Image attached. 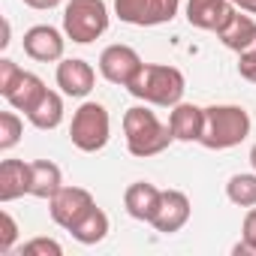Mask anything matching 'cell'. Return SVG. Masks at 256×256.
Listing matches in <instances>:
<instances>
[{
	"instance_id": "1",
	"label": "cell",
	"mask_w": 256,
	"mask_h": 256,
	"mask_svg": "<svg viewBox=\"0 0 256 256\" xmlns=\"http://www.w3.org/2000/svg\"><path fill=\"white\" fill-rule=\"evenodd\" d=\"M124 139H126V151H130L133 157H139V160L157 157L175 142L172 126L163 124L148 108V102L126 108V114H124Z\"/></svg>"
},
{
	"instance_id": "2",
	"label": "cell",
	"mask_w": 256,
	"mask_h": 256,
	"mask_svg": "<svg viewBox=\"0 0 256 256\" xmlns=\"http://www.w3.org/2000/svg\"><path fill=\"white\" fill-rule=\"evenodd\" d=\"M136 100L148 102V106H160V108H172L178 102H184V90H187V78L178 66H166V64H145L139 70V76L126 84Z\"/></svg>"
},
{
	"instance_id": "3",
	"label": "cell",
	"mask_w": 256,
	"mask_h": 256,
	"mask_svg": "<svg viewBox=\"0 0 256 256\" xmlns=\"http://www.w3.org/2000/svg\"><path fill=\"white\" fill-rule=\"evenodd\" d=\"M250 114L241 106H208L205 108V130L199 145L208 151H229L238 148L250 136Z\"/></svg>"
},
{
	"instance_id": "4",
	"label": "cell",
	"mask_w": 256,
	"mask_h": 256,
	"mask_svg": "<svg viewBox=\"0 0 256 256\" xmlns=\"http://www.w3.org/2000/svg\"><path fill=\"white\" fill-rule=\"evenodd\" d=\"M108 30L106 0H70L64 6V34L78 46H90Z\"/></svg>"
},
{
	"instance_id": "5",
	"label": "cell",
	"mask_w": 256,
	"mask_h": 256,
	"mask_svg": "<svg viewBox=\"0 0 256 256\" xmlns=\"http://www.w3.org/2000/svg\"><path fill=\"white\" fill-rule=\"evenodd\" d=\"M70 139L78 151L96 154L112 139V118L102 102H82L70 124Z\"/></svg>"
},
{
	"instance_id": "6",
	"label": "cell",
	"mask_w": 256,
	"mask_h": 256,
	"mask_svg": "<svg viewBox=\"0 0 256 256\" xmlns=\"http://www.w3.org/2000/svg\"><path fill=\"white\" fill-rule=\"evenodd\" d=\"M181 10V0H114V16L133 28L169 24Z\"/></svg>"
},
{
	"instance_id": "7",
	"label": "cell",
	"mask_w": 256,
	"mask_h": 256,
	"mask_svg": "<svg viewBox=\"0 0 256 256\" xmlns=\"http://www.w3.org/2000/svg\"><path fill=\"white\" fill-rule=\"evenodd\" d=\"M142 66L145 64H142L139 52L133 46H124V42H114V46L102 48V54H100V72H102V78L112 82V84H120V88L130 84L139 76Z\"/></svg>"
},
{
	"instance_id": "8",
	"label": "cell",
	"mask_w": 256,
	"mask_h": 256,
	"mask_svg": "<svg viewBox=\"0 0 256 256\" xmlns=\"http://www.w3.org/2000/svg\"><path fill=\"white\" fill-rule=\"evenodd\" d=\"M96 202H94V196H90V190H84V187H60L52 199H48V214H52V220L58 223V226H64L66 232L94 208Z\"/></svg>"
},
{
	"instance_id": "9",
	"label": "cell",
	"mask_w": 256,
	"mask_h": 256,
	"mask_svg": "<svg viewBox=\"0 0 256 256\" xmlns=\"http://www.w3.org/2000/svg\"><path fill=\"white\" fill-rule=\"evenodd\" d=\"M64 48H66V40L52 24H36L24 34V54L30 60H40V64L64 60Z\"/></svg>"
},
{
	"instance_id": "10",
	"label": "cell",
	"mask_w": 256,
	"mask_h": 256,
	"mask_svg": "<svg viewBox=\"0 0 256 256\" xmlns=\"http://www.w3.org/2000/svg\"><path fill=\"white\" fill-rule=\"evenodd\" d=\"M54 78H58L60 94L76 96V100H84V96L94 90V84H96L94 66H90L88 60H82V58H66V60H60Z\"/></svg>"
},
{
	"instance_id": "11",
	"label": "cell",
	"mask_w": 256,
	"mask_h": 256,
	"mask_svg": "<svg viewBox=\"0 0 256 256\" xmlns=\"http://www.w3.org/2000/svg\"><path fill=\"white\" fill-rule=\"evenodd\" d=\"M190 214H193V205L187 199V193L181 190H163V199H160V211L154 217V229L163 232V235H175L181 232L187 223H190Z\"/></svg>"
},
{
	"instance_id": "12",
	"label": "cell",
	"mask_w": 256,
	"mask_h": 256,
	"mask_svg": "<svg viewBox=\"0 0 256 256\" xmlns=\"http://www.w3.org/2000/svg\"><path fill=\"white\" fill-rule=\"evenodd\" d=\"M235 4L232 0H187V22L199 30L220 34L223 24L232 18Z\"/></svg>"
},
{
	"instance_id": "13",
	"label": "cell",
	"mask_w": 256,
	"mask_h": 256,
	"mask_svg": "<svg viewBox=\"0 0 256 256\" xmlns=\"http://www.w3.org/2000/svg\"><path fill=\"white\" fill-rule=\"evenodd\" d=\"M160 199H163V190H157L148 181H136L124 193V208H126V214H130L133 220L154 223V217L160 211Z\"/></svg>"
},
{
	"instance_id": "14",
	"label": "cell",
	"mask_w": 256,
	"mask_h": 256,
	"mask_svg": "<svg viewBox=\"0 0 256 256\" xmlns=\"http://www.w3.org/2000/svg\"><path fill=\"white\" fill-rule=\"evenodd\" d=\"M169 126H172L175 142H199L202 130H205V108H199L193 102H178V106H172Z\"/></svg>"
},
{
	"instance_id": "15",
	"label": "cell",
	"mask_w": 256,
	"mask_h": 256,
	"mask_svg": "<svg viewBox=\"0 0 256 256\" xmlns=\"http://www.w3.org/2000/svg\"><path fill=\"white\" fill-rule=\"evenodd\" d=\"M30 196V163L4 160L0 163V202H16Z\"/></svg>"
},
{
	"instance_id": "16",
	"label": "cell",
	"mask_w": 256,
	"mask_h": 256,
	"mask_svg": "<svg viewBox=\"0 0 256 256\" xmlns=\"http://www.w3.org/2000/svg\"><path fill=\"white\" fill-rule=\"evenodd\" d=\"M46 82L36 76V72H22V78L12 84V90L4 96L16 112H24V114H30L36 106H40V100L46 96Z\"/></svg>"
},
{
	"instance_id": "17",
	"label": "cell",
	"mask_w": 256,
	"mask_h": 256,
	"mask_svg": "<svg viewBox=\"0 0 256 256\" xmlns=\"http://www.w3.org/2000/svg\"><path fill=\"white\" fill-rule=\"evenodd\" d=\"M220 36V42L229 48V52H244L253 40H256V22L250 18V12H241V10H235L232 12V18L223 24V30L217 34Z\"/></svg>"
},
{
	"instance_id": "18",
	"label": "cell",
	"mask_w": 256,
	"mask_h": 256,
	"mask_svg": "<svg viewBox=\"0 0 256 256\" xmlns=\"http://www.w3.org/2000/svg\"><path fill=\"white\" fill-rule=\"evenodd\" d=\"M64 187V172L52 160H34L30 163V196L36 199H52Z\"/></svg>"
},
{
	"instance_id": "19",
	"label": "cell",
	"mask_w": 256,
	"mask_h": 256,
	"mask_svg": "<svg viewBox=\"0 0 256 256\" xmlns=\"http://www.w3.org/2000/svg\"><path fill=\"white\" fill-rule=\"evenodd\" d=\"M108 229H112L108 214H106L102 208H96V205H94V208H90V211H88V214L72 226V229H70V235H72L78 244H88V247H90V244H100V241L108 235Z\"/></svg>"
},
{
	"instance_id": "20",
	"label": "cell",
	"mask_w": 256,
	"mask_h": 256,
	"mask_svg": "<svg viewBox=\"0 0 256 256\" xmlns=\"http://www.w3.org/2000/svg\"><path fill=\"white\" fill-rule=\"evenodd\" d=\"M28 120L36 126V130H58V126L64 124V96L58 90H46V96L28 114Z\"/></svg>"
},
{
	"instance_id": "21",
	"label": "cell",
	"mask_w": 256,
	"mask_h": 256,
	"mask_svg": "<svg viewBox=\"0 0 256 256\" xmlns=\"http://www.w3.org/2000/svg\"><path fill=\"white\" fill-rule=\"evenodd\" d=\"M226 196L238 208H253L256 205V172H238L226 184Z\"/></svg>"
},
{
	"instance_id": "22",
	"label": "cell",
	"mask_w": 256,
	"mask_h": 256,
	"mask_svg": "<svg viewBox=\"0 0 256 256\" xmlns=\"http://www.w3.org/2000/svg\"><path fill=\"white\" fill-rule=\"evenodd\" d=\"M24 124L16 112H0V151H12L22 142Z\"/></svg>"
},
{
	"instance_id": "23",
	"label": "cell",
	"mask_w": 256,
	"mask_h": 256,
	"mask_svg": "<svg viewBox=\"0 0 256 256\" xmlns=\"http://www.w3.org/2000/svg\"><path fill=\"white\" fill-rule=\"evenodd\" d=\"M18 241V223L10 211H0V253H10Z\"/></svg>"
},
{
	"instance_id": "24",
	"label": "cell",
	"mask_w": 256,
	"mask_h": 256,
	"mask_svg": "<svg viewBox=\"0 0 256 256\" xmlns=\"http://www.w3.org/2000/svg\"><path fill=\"white\" fill-rule=\"evenodd\" d=\"M22 256H64V247L54 238H34L22 247Z\"/></svg>"
},
{
	"instance_id": "25",
	"label": "cell",
	"mask_w": 256,
	"mask_h": 256,
	"mask_svg": "<svg viewBox=\"0 0 256 256\" xmlns=\"http://www.w3.org/2000/svg\"><path fill=\"white\" fill-rule=\"evenodd\" d=\"M22 66L16 64V60H10V58H4L0 60V96H6L10 90H12V84L22 78Z\"/></svg>"
},
{
	"instance_id": "26",
	"label": "cell",
	"mask_w": 256,
	"mask_h": 256,
	"mask_svg": "<svg viewBox=\"0 0 256 256\" xmlns=\"http://www.w3.org/2000/svg\"><path fill=\"white\" fill-rule=\"evenodd\" d=\"M238 76L244 82H253L256 84V40L244 52H238Z\"/></svg>"
},
{
	"instance_id": "27",
	"label": "cell",
	"mask_w": 256,
	"mask_h": 256,
	"mask_svg": "<svg viewBox=\"0 0 256 256\" xmlns=\"http://www.w3.org/2000/svg\"><path fill=\"white\" fill-rule=\"evenodd\" d=\"M241 241L247 244L250 256H256V205L247 208V217H244V226H241Z\"/></svg>"
},
{
	"instance_id": "28",
	"label": "cell",
	"mask_w": 256,
	"mask_h": 256,
	"mask_svg": "<svg viewBox=\"0 0 256 256\" xmlns=\"http://www.w3.org/2000/svg\"><path fill=\"white\" fill-rule=\"evenodd\" d=\"M64 0H24V6L30 10H40V12H48V10H58Z\"/></svg>"
},
{
	"instance_id": "29",
	"label": "cell",
	"mask_w": 256,
	"mask_h": 256,
	"mask_svg": "<svg viewBox=\"0 0 256 256\" xmlns=\"http://www.w3.org/2000/svg\"><path fill=\"white\" fill-rule=\"evenodd\" d=\"M235 4V10H241V12H250V16H256V0H232Z\"/></svg>"
},
{
	"instance_id": "30",
	"label": "cell",
	"mask_w": 256,
	"mask_h": 256,
	"mask_svg": "<svg viewBox=\"0 0 256 256\" xmlns=\"http://www.w3.org/2000/svg\"><path fill=\"white\" fill-rule=\"evenodd\" d=\"M250 166H253V172H256V145L250 148Z\"/></svg>"
}]
</instances>
